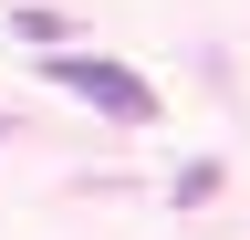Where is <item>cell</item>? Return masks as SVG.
I'll use <instances>...</instances> for the list:
<instances>
[{
    "label": "cell",
    "mask_w": 250,
    "mask_h": 240,
    "mask_svg": "<svg viewBox=\"0 0 250 240\" xmlns=\"http://www.w3.org/2000/svg\"><path fill=\"white\" fill-rule=\"evenodd\" d=\"M62 94H83L94 115H115V126H146L156 115V94H146V73H125V63H104V52H52L42 63Z\"/></svg>",
    "instance_id": "obj_1"
}]
</instances>
